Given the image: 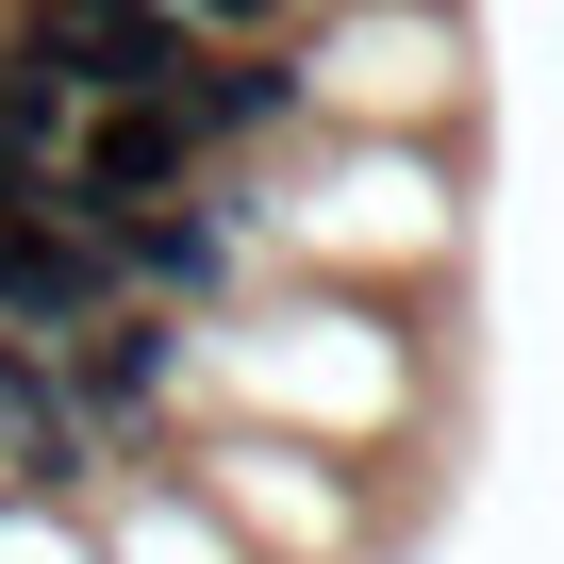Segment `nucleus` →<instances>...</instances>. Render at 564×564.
<instances>
[{
	"mask_svg": "<svg viewBox=\"0 0 564 564\" xmlns=\"http://www.w3.org/2000/svg\"><path fill=\"white\" fill-rule=\"evenodd\" d=\"M166 18H183V51H282L300 0H166Z\"/></svg>",
	"mask_w": 564,
	"mask_h": 564,
	"instance_id": "20e7f679",
	"label": "nucleus"
},
{
	"mask_svg": "<svg viewBox=\"0 0 564 564\" xmlns=\"http://www.w3.org/2000/svg\"><path fill=\"white\" fill-rule=\"evenodd\" d=\"M166 100H183V133H199V166H216V150L282 133L316 84H300V51H183V67H166Z\"/></svg>",
	"mask_w": 564,
	"mask_h": 564,
	"instance_id": "f03ea898",
	"label": "nucleus"
},
{
	"mask_svg": "<svg viewBox=\"0 0 564 564\" xmlns=\"http://www.w3.org/2000/svg\"><path fill=\"white\" fill-rule=\"evenodd\" d=\"M67 133H84V84H67L34 34H0V183H51Z\"/></svg>",
	"mask_w": 564,
	"mask_h": 564,
	"instance_id": "7ed1b4c3",
	"label": "nucleus"
},
{
	"mask_svg": "<svg viewBox=\"0 0 564 564\" xmlns=\"http://www.w3.org/2000/svg\"><path fill=\"white\" fill-rule=\"evenodd\" d=\"M18 34H34L84 100H150V84L183 67V18H166V0H18Z\"/></svg>",
	"mask_w": 564,
	"mask_h": 564,
	"instance_id": "f257e3e1",
	"label": "nucleus"
}]
</instances>
